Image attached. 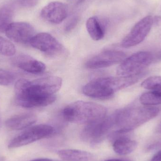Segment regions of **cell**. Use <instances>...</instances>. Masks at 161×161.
<instances>
[{"label": "cell", "instance_id": "obj_10", "mask_svg": "<svg viewBox=\"0 0 161 161\" xmlns=\"http://www.w3.org/2000/svg\"><path fill=\"white\" fill-rule=\"evenodd\" d=\"M30 43L32 47L50 56L61 53L64 49L62 44L55 38L47 33L35 35Z\"/></svg>", "mask_w": 161, "mask_h": 161}, {"label": "cell", "instance_id": "obj_29", "mask_svg": "<svg viewBox=\"0 0 161 161\" xmlns=\"http://www.w3.org/2000/svg\"><path fill=\"white\" fill-rule=\"evenodd\" d=\"M156 130H157V132H158V133H161V122L159 124L158 127H157Z\"/></svg>", "mask_w": 161, "mask_h": 161}, {"label": "cell", "instance_id": "obj_4", "mask_svg": "<svg viewBox=\"0 0 161 161\" xmlns=\"http://www.w3.org/2000/svg\"><path fill=\"white\" fill-rule=\"evenodd\" d=\"M107 112L102 105L79 100L65 107L62 114L68 122L87 125L106 117Z\"/></svg>", "mask_w": 161, "mask_h": 161}, {"label": "cell", "instance_id": "obj_14", "mask_svg": "<svg viewBox=\"0 0 161 161\" xmlns=\"http://www.w3.org/2000/svg\"><path fill=\"white\" fill-rule=\"evenodd\" d=\"M37 121V117L33 114L24 113L14 115L8 119L6 125L12 130H20L29 127Z\"/></svg>", "mask_w": 161, "mask_h": 161}, {"label": "cell", "instance_id": "obj_19", "mask_svg": "<svg viewBox=\"0 0 161 161\" xmlns=\"http://www.w3.org/2000/svg\"><path fill=\"white\" fill-rule=\"evenodd\" d=\"M14 11L10 6H4L0 9V33L6 32L12 23Z\"/></svg>", "mask_w": 161, "mask_h": 161}, {"label": "cell", "instance_id": "obj_27", "mask_svg": "<svg viewBox=\"0 0 161 161\" xmlns=\"http://www.w3.org/2000/svg\"><path fill=\"white\" fill-rule=\"evenodd\" d=\"M31 161H53L50 159L48 158H40Z\"/></svg>", "mask_w": 161, "mask_h": 161}, {"label": "cell", "instance_id": "obj_3", "mask_svg": "<svg viewBox=\"0 0 161 161\" xmlns=\"http://www.w3.org/2000/svg\"><path fill=\"white\" fill-rule=\"evenodd\" d=\"M159 109L148 106L129 107L114 114L115 133H126L150 121L158 114Z\"/></svg>", "mask_w": 161, "mask_h": 161}, {"label": "cell", "instance_id": "obj_18", "mask_svg": "<svg viewBox=\"0 0 161 161\" xmlns=\"http://www.w3.org/2000/svg\"><path fill=\"white\" fill-rule=\"evenodd\" d=\"M140 101L144 106H156L161 104V89L153 90L142 94Z\"/></svg>", "mask_w": 161, "mask_h": 161}, {"label": "cell", "instance_id": "obj_16", "mask_svg": "<svg viewBox=\"0 0 161 161\" xmlns=\"http://www.w3.org/2000/svg\"><path fill=\"white\" fill-rule=\"evenodd\" d=\"M58 155L65 161H91L93 158L90 152L76 149H63L58 151Z\"/></svg>", "mask_w": 161, "mask_h": 161}, {"label": "cell", "instance_id": "obj_8", "mask_svg": "<svg viewBox=\"0 0 161 161\" xmlns=\"http://www.w3.org/2000/svg\"><path fill=\"white\" fill-rule=\"evenodd\" d=\"M153 18L147 16L140 20L124 38L121 46L125 48L136 46L144 40L152 28Z\"/></svg>", "mask_w": 161, "mask_h": 161}, {"label": "cell", "instance_id": "obj_30", "mask_svg": "<svg viewBox=\"0 0 161 161\" xmlns=\"http://www.w3.org/2000/svg\"><path fill=\"white\" fill-rule=\"evenodd\" d=\"M158 58L159 59H161V52L159 53L158 55Z\"/></svg>", "mask_w": 161, "mask_h": 161}, {"label": "cell", "instance_id": "obj_2", "mask_svg": "<svg viewBox=\"0 0 161 161\" xmlns=\"http://www.w3.org/2000/svg\"><path fill=\"white\" fill-rule=\"evenodd\" d=\"M144 75L143 73L130 76L100 77L92 80L82 88L84 95L99 99L112 98L117 91L137 83Z\"/></svg>", "mask_w": 161, "mask_h": 161}, {"label": "cell", "instance_id": "obj_28", "mask_svg": "<svg viewBox=\"0 0 161 161\" xmlns=\"http://www.w3.org/2000/svg\"><path fill=\"white\" fill-rule=\"evenodd\" d=\"M105 161H130L128 160L120 159H112L107 160Z\"/></svg>", "mask_w": 161, "mask_h": 161}, {"label": "cell", "instance_id": "obj_25", "mask_svg": "<svg viewBox=\"0 0 161 161\" xmlns=\"http://www.w3.org/2000/svg\"><path fill=\"white\" fill-rule=\"evenodd\" d=\"M153 24L157 26H161V17L160 16H155L153 18Z\"/></svg>", "mask_w": 161, "mask_h": 161}, {"label": "cell", "instance_id": "obj_6", "mask_svg": "<svg viewBox=\"0 0 161 161\" xmlns=\"http://www.w3.org/2000/svg\"><path fill=\"white\" fill-rule=\"evenodd\" d=\"M153 60L151 53L140 52L125 58L117 68L118 76H125L135 75L143 72Z\"/></svg>", "mask_w": 161, "mask_h": 161}, {"label": "cell", "instance_id": "obj_23", "mask_svg": "<svg viewBox=\"0 0 161 161\" xmlns=\"http://www.w3.org/2000/svg\"><path fill=\"white\" fill-rule=\"evenodd\" d=\"M79 21V18L78 17H73L66 24L65 27V31L67 32L71 31L76 26Z\"/></svg>", "mask_w": 161, "mask_h": 161}, {"label": "cell", "instance_id": "obj_17", "mask_svg": "<svg viewBox=\"0 0 161 161\" xmlns=\"http://www.w3.org/2000/svg\"><path fill=\"white\" fill-rule=\"evenodd\" d=\"M86 25L89 35L93 40L97 41L103 38L105 35L104 27L97 17L89 18Z\"/></svg>", "mask_w": 161, "mask_h": 161}, {"label": "cell", "instance_id": "obj_5", "mask_svg": "<svg viewBox=\"0 0 161 161\" xmlns=\"http://www.w3.org/2000/svg\"><path fill=\"white\" fill-rule=\"evenodd\" d=\"M114 127L113 114L100 120L88 124L81 133L83 141L90 143H98L103 141L112 129Z\"/></svg>", "mask_w": 161, "mask_h": 161}, {"label": "cell", "instance_id": "obj_9", "mask_svg": "<svg viewBox=\"0 0 161 161\" xmlns=\"http://www.w3.org/2000/svg\"><path fill=\"white\" fill-rule=\"evenodd\" d=\"M126 57L125 53L122 51L107 50L90 58L86 62L85 66L87 69H91L108 68L121 63Z\"/></svg>", "mask_w": 161, "mask_h": 161}, {"label": "cell", "instance_id": "obj_15", "mask_svg": "<svg viewBox=\"0 0 161 161\" xmlns=\"http://www.w3.org/2000/svg\"><path fill=\"white\" fill-rule=\"evenodd\" d=\"M138 143L125 136L117 137L113 144L114 152L121 156L128 155L132 153L137 148Z\"/></svg>", "mask_w": 161, "mask_h": 161}, {"label": "cell", "instance_id": "obj_26", "mask_svg": "<svg viewBox=\"0 0 161 161\" xmlns=\"http://www.w3.org/2000/svg\"><path fill=\"white\" fill-rule=\"evenodd\" d=\"M150 161H161V150L153 156Z\"/></svg>", "mask_w": 161, "mask_h": 161}, {"label": "cell", "instance_id": "obj_24", "mask_svg": "<svg viewBox=\"0 0 161 161\" xmlns=\"http://www.w3.org/2000/svg\"><path fill=\"white\" fill-rule=\"evenodd\" d=\"M21 5L25 7L32 8L36 6L39 0H18Z\"/></svg>", "mask_w": 161, "mask_h": 161}, {"label": "cell", "instance_id": "obj_21", "mask_svg": "<svg viewBox=\"0 0 161 161\" xmlns=\"http://www.w3.org/2000/svg\"><path fill=\"white\" fill-rule=\"evenodd\" d=\"M142 87L147 90L161 89V76L148 77L142 82Z\"/></svg>", "mask_w": 161, "mask_h": 161}, {"label": "cell", "instance_id": "obj_20", "mask_svg": "<svg viewBox=\"0 0 161 161\" xmlns=\"http://www.w3.org/2000/svg\"><path fill=\"white\" fill-rule=\"evenodd\" d=\"M16 52V48L14 44L0 36V54L10 57L14 55Z\"/></svg>", "mask_w": 161, "mask_h": 161}, {"label": "cell", "instance_id": "obj_13", "mask_svg": "<svg viewBox=\"0 0 161 161\" xmlns=\"http://www.w3.org/2000/svg\"><path fill=\"white\" fill-rule=\"evenodd\" d=\"M14 62L19 69L33 74L42 73L46 69V66L44 63L26 55L18 56L15 58Z\"/></svg>", "mask_w": 161, "mask_h": 161}, {"label": "cell", "instance_id": "obj_11", "mask_svg": "<svg viewBox=\"0 0 161 161\" xmlns=\"http://www.w3.org/2000/svg\"><path fill=\"white\" fill-rule=\"evenodd\" d=\"M7 36L13 42L20 43H30L35 36L34 27L28 23H12L6 31Z\"/></svg>", "mask_w": 161, "mask_h": 161}, {"label": "cell", "instance_id": "obj_12", "mask_svg": "<svg viewBox=\"0 0 161 161\" xmlns=\"http://www.w3.org/2000/svg\"><path fill=\"white\" fill-rule=\"evenodd\" d=\"M68 8L67 6L60 2H53L48 3L42 9V18L51 23L58 24L67 18Z\"/></svg>", "mask_w": 161, "mask_h": 161}, {"label": "cell", "instance_id": "obj_7", "mask_svg": "<svg viewBox=\"0 0 161 161\" xmlns=\"http://www.w3.org/2000/svg\"><path fill=\"white\" fill-rule=\"evenodd\" d=\"M53 128L46 125H39L29 128L14 138L9 143L10 149L27 145L51 135L53 132Z\"/></svg>", "mask_w": 161, "mask_h": 161}, {"label": "cell", "instance_id": "obj_22", "mask_svg": "<svg viewBox=\"0 0 161 161\" xmlns=\"http://www.w3.org/2000/svg\"><path fill=\"white\" fill-rule=\"evenodd\" d=\"M15 77L13 74L6 70L0 69V85L8 86L14 82Z\"/></svg>", "mask_w": 161, "mask_h": 161}, {"label": "cell", "instance_id": "obj_1", "mask_svg": "<svg viewBox=\"0 0 161 161\" xmlns=\"http://www.w3.org/2000/svg\"><path fill=\"white\" fill-rule=\"evenodd\" d=\"M62 80L58 76H47L29 81L21 79L15 85L17 105L25 108H39L51 105L56 100Z\"/></svg>", "mask_w": 161, "mask_h": 161}]
</instances>
